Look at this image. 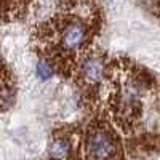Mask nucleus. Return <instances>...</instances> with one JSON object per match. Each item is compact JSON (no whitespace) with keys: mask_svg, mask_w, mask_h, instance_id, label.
Segmentation results:
<instances>
[{"mask_svg":"<svg viewBox=\"0 0 160 160\" xmlns=\"http://www.w3.org/2000/svg\"><path fill=\"white\" fill-rule=\"evenodd\" d=\"M87 152L90 160H114L117 154V146L108 131L96 130L88 138Z\"/></svg>","mask_w":160,"mask_h":160,"instance_id":"f257e3e1","label":"nucleus"},{"mask_svg":"<svg viewBox=\"0 0 160 160\" xmlns=\"http://www.w3.org/2000/svg\"><path fill=\"white\" fill-rule=\"evenodd\" d=\"M85 40V28L80 22H71L61 34V43L66 50H77Z\"/></svg>","mask_w":160,"mask_h":160,"instance_id":"f03ea898","label":"nucleus"},{"mask_svg":"<svg viewBox=\"0 0 160 160\" xmlns=\"http://www.w3.org/2000/svg\"><path fill=\"white\" fill-rule=\"evenodd\" d=\"M82 71H83V75L87 80H90V82H98L102 75V62L96 56H90L85 59Z\"/></svg>","mask_w":160,"mask_h":160,"instance_id":"7ed1b4c3","label":"nucleus"},{"mask_svg":"<svg viewBox=\"0 0 160 160\" xmlns=\"http://www.w3.org/2000/svg\"><path fill=\"white\" fill-rule=\"evenodd\" d=\"M51 155L53 157H58V158H61V157H64L66 154L69 152V142L66 141V139H56L55 142H53V146H51Z\"/></svg>","mask_w":160,"mask_h":160,"instance_id":"20e7f679","label":"nucleus"},{"mask_svg":"<svg viewBox=\"0 0 160 160\" xmlns=\"http://www.w3.org/2000/svg\"><path fill=\"white\" fill-rule=\"evenodd\" d=\"M37 75L40 77V80H50L53 77V68L43 59L38 61L37 62Z\"/></svg>","mask_w":160,"mask_h":160,"instance_id":"39448f33","label":"nucleus"}]
</instances>
